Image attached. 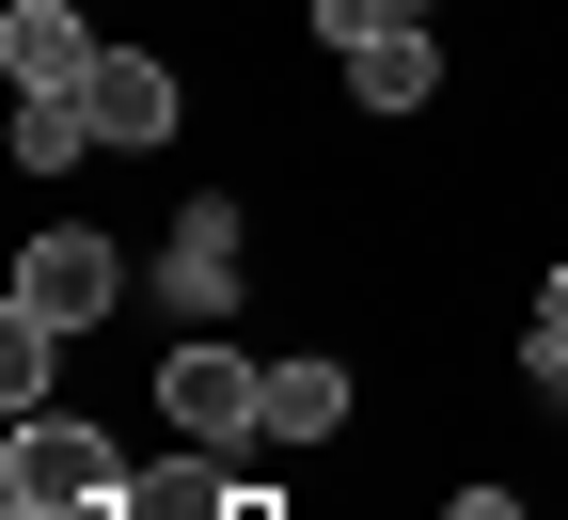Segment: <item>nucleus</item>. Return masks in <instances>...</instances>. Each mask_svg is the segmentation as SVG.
<instances>
[{"label":"nucleus","instance_id":"nucleus-1","mask_svg":"<svg viewBox=\"0 0 568 520\" xmlns=\"http://www.w3.org/2000/svg\"><path fill=\"white\" fill-rule=\"evenodd\" d=\"M63 504H126V441L80 410H17L0 441V520H63Z\"/></svg>","mask_w":568,"mask_h":520},{"label":"nucleus","instance_id":"nucleus-2","mask_svg":"<svg viewBox=\"0 0 568 520\" xmlns=\"http://www.w3.org/2000/svg\"><path fill=\"white\" fill-rule=\"evenodd\" d=\"M159 441H268V363L222 332H174L159 347Z\"/></svg>","mask_w":568,"mask_h":520},{"label":"nucleus","instance_id":"nucleus-3","mask_svg":"<svg viewBox=\"0 0 568 520\" xmlns=\"http://www.w3.org/2000/svg\"><path fill=\"white\" fill-rule=\"evenodd\" d=\"M17 300H32L48 332H95V316H126V237H111V221H48V237L17 253Z\"/></svg>","mask_w":568,"mask_h":520},{"label":"nucleus","instance_id":"nucleus-4","mask_svg":"<svg viewBox=\"0 0 568 520\" xmlns=\"http://www.w3.org/2000/svg\"><path fill=\"white\" fill-rule=\"evenodd\" d=\"M237 284H253V268H237V190H205V205L174 221V253H159V300H174V332H222Z\"/></svg>","mask_w":568,"mask_h":520},{"label":"nucleus","instance_id":"nucleus-5","mask_svg":"<svg viewBox=\"0 0 568 520\" xmlns=\"http://www.w3.org/2000/svg\"><path fill=\"white\" fill-rule=\"evenodd\" d=\"M80 111H95V142H126V159H159V142L190 126V80L159 48H95V80H80Z\"/></svg>","mask_w":568,"mask_h":520},{"label":"nucleus","instance_id":"nucleus-6","mask_svg":"<svg viewBox=\"0 0 568 520\" xmlns=\"http://www.w3.org/2000/svg\"><path fill=\"white\" fill-rule=\"evenodd\" d=\"M0 80H17V95H80V80H95L80 0H0Z\"/></svg>","mask_w":568,"mask_h":520},{"label":"nucleus","instance_id":"nucleus-7","mask_svg":"<svg viewBox=\"0 0 568 520\" xmlns=\"http://www.w3.org/2000/svg\"><path fill=\"white\" fill-rule=\"evenodd\" d=\"M347 111H364V126H426V111H443V32H379V48H347Z\"/></svg>","mask_w":568,"mask_h":520},{"label":"nucleus","instance_id":"nucleus-8","mask_svg":"<svg viewBox=\"0 0 568 520\" xmlns=\"http://www.w3.org/2000/svg\"><path fill=\"white\" fill-rule=\"evenodd\" d=\"M347 410H364V379H347V363H268V441H332Z\"/></svg>","mask_w":568,"mask_h":520},{"label":"nucleus","instance_id":"nucleus-9","mask_svg":"<svg viewBox=\"0 0 568 520\" xmlns=\"http://www.w3.org/2000/svg\"><path fill=\"white\" fill-rule=\"evenodd\" d=\"M0 142H17V174H63V159H95V111H80V95H17Z\"/></svg>","mask_w":568,"mask_h":520},{"label":"nucleus","instance_id":"nucleus-10","mask_svg":"<svg viewBox=\"0 0 568 520\" xmlns=\"http://www.w3.org/2000/svg\"><path fill=\"white\" fill-rule=\"evenodd\" d=\"M48 379H63V332H48L32 300H0V395H17V410H48Z\"/></svg>","mask_w":568,"mask_h":520},{"label":"nucleus","instance_id":"nucleus-11","mask_svg":"<svg viewBox=\"0 0 568 520\" xmlns=\"http://www.w3.org/2000/svg\"><path fill=\"white\" fill-rule=\"evenodd\" d=\"M521 363H568V253L537 268V316H521Z\"/></svg>","mask_w":568,"mask_h":520},{"label":"nucleus","instance_id":"nucleus-12","mask_svg":"<svg viewBox=\"0 0 568 520\" xmlns=\"http://www.w3.org/2000/svg\"><path fill=\"white\" fill-rule=\"evenodd\" d=\"M222 520H301V504H284V489H237V504H222Z\"/></svg>","mask_w":568,"mask_h":520},{"label":"nucleus","instance_id":"nucleus-13","mask_svg":"<svg viewBox=\"0 0 568 520\" xmlns=\"http://www.w3.org/2000/svg\"><path fill=\"white\" fill-rule=\"evenodd\" d=\"M426 520H489V489H458V504H426Z\"/></svg>","mask_w":568,"mask_h":520},{"label":"nucleus","instance_id":"nucleus-14","mask_svg":"<svg viewBox=\"0 0 568 520\" xmlns=\"http://www.w3.org/2000/svg\"><path fill=\"white\" fill-rule=\"evenodd\" d=\"M537 520H568V504H537Z\"/></svg>","mask_w":568,"mask_h":520}]
</instances>
